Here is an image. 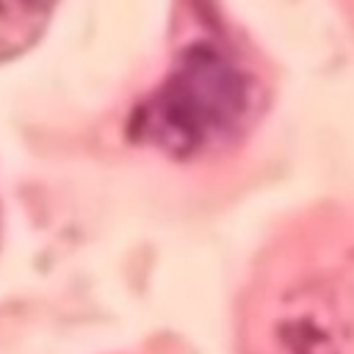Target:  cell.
Segmentation results:
<instances>
[{
    "label": "cell",
    "mask_w": 354,
    "mask_h": 354,
    "mask_svg": "<svg viewBox=\"0 0 354 354\" xmlns=\"http://www.w3.org/2000/svg\"><path fill=\"white\" fill-rule=\"evenodd\" d=\"M249 105L252 80L241 64L221 44L194 41L133 111L130 136L171 158H194L238 133Z\"/></svg>",
    "instance_id": "6da1fadb"
}]
</instances>
